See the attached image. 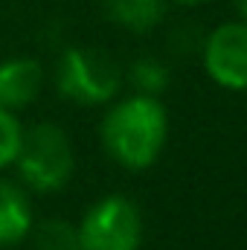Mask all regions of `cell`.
<instances>
[{
	"label": "cell",
	"instance_id": "cell-1",
	"mask_svg": "<svg viewBox=\"0 0 247 250\" xmlns=\"http://www.w3.org/2000/svg\"><path fill=\"white\" fill-rule=\"evenodd\" d=\"M102 146L114 163L128 172H143L157 163L166 137L169 114L160 96L134 93L123 102H114L99 128Z\"/></svg>",
	"mask_w": 247,
	"mask_h": 250
},
{
	"label": "cell",
	"instance_id": "cell-2",
	"mask_svg": "<svg viewBox=\"0 0 247 250\" xmlns=\"http://www.w3.org/2000/svg\"><path fill=\"white\" fill-rule=\"evenodd\" d=\"M12 166L18 169V178L26 189L50 195L73 181L76 151L62 125L38 123L29 131H23V140Z\"/></svg>",
	"mask_w": 247,
	"mask_h": 250
},
{
	"label": "cell",
	"instance_id": "cell-3",
	"mask_svg": "<svg viewBox=\"0 0 247 250\" xmlns=\"http://www.w3.org/2000/svg\"><path fill=\"white\" fill-rule=\"evenodd\" d=\"M56 87L64 99L82 108L108 105L120 96L123 67L105 50L96 47H70L64 50L56 70Z\"/></svg>",
	"mask_w": 247,
	"mask_h": 250
},
{
	"label": "cell",
	"instance_id": "cell-4",
	"mask_svg": "<svg viewBox=\"0 0 247 250\" xmlns=\"http://www.w3.org/2000/svg\"><path fill=\"white\" fill-rule=\"evenodd\" d=\"M143 215L125 195H105L79 221V250H140Z\"/></svg>",
	"mask_w": 247,
	"mask_h": 250
},
{
	"label": "cell",
	"instance_id": "cell-5",
	"mask_svg": "<svg viewBox=\"0 0 247 250\" xmlns=\"http://www.w3.org/2000/svg\"><path fill=\"white\" fill-rule=\"evenodd\" d=\"M201 64L206 76L224 90H247V23L227 21L204 35Z\"/></svg>",
	"mask_w": 247,
	"mask_h": 250
},
{
	"label": "cell",
	"instance_id": "cell-6",
	"mask_svg": "<svg viewBox=\"0 0 247 250\" xmlns=\"http://www.w3.org/2000/svg\"><path fill=\"white\" fill-rule=\"evenodd\" d=\"M44 87V67L35 59L18 56L0 64V105L12 114L26 111Z\"/></svg>",
	"mask_w": 247,
	"mask_h": 250
},
{
	"label": "cell",
	"instance_id": "cell-7",
	"mask_svg": "<svg viewBox=\"0 0 247 250\" xmlns=\"http://www.w3.org/2000/svg\"><path fill=\"white\" fill-rule=\"evenodd\" d=\"M32 230V204L18 184L0 178V248L23 242Z\"/></svg>",
	"mask_w": 247,
	"mask_h": 250
},
{
	"label": "cell",
	"instance_id": "cell-8",
	"mask_svg": "<svg viewBox=\"0 0 247 250\" xmlns=\"http://www.w3.org/2000/svg\"><path fill=\"white\" fill-rule=\"evenodd\" d=\"M111 23L123 26L134 35L157 29L166 18V0H99Z\"/></svg>",
	"mask_w": 247,
	"mask_h": 250
},
{
	"label": "cell",
	"instance_id": "cell-9",
	"mask_svg": "<svg viewBox=\"0 0 247 250\" xmlns=\"http://www.w3.org/2000/svg\"><path fill=\"white\" fill-rule=\"evenodd\" d=\"M128 82L134 87V93H145V96H160L169 90L172 84V73L160 59L143 56L128 67Z\"/></svg>",
	"mask_w": 247,
	"mask_h": 250
},
{
	"label": "cell",
	"instance_id": "cell-10",
	"mask_svg": "<svg viewBox=\"0 0 247 250\" xmlns=\"http://www.w3.org/2000/svg\"><path fill=\"white\" fill-rule=\"evenodd\" d=\"M29 233H32L35 250H79V227H73L62 215L44 218L38 227L32 224Z\"/></svg>",
	"mask_w": 247,
	"mask_h": 250
},
{
	"label": "cell",
	"instance_id": "cell-11",
	"mask_svg": "<svg viewBox=\"0 0 247 250\" xmlns=\"http://www.w3.org/2000/svg\"><path fill=\"white\" fill-rule=\"evenodd\" d=\"M21 140H23V125L18 120V114L6 111L0 105V169H6V166L15 163Z\"/></svg>",
	"mask_w": 247,
	"mask_h": 250
},
{
	"label": "cell",
	"instance_id": "cell-12",
	"mask_svg": "<svg viewBox=\"0 0 247 250\" xmlns=\"http://www.w3.org/2000/svg\"><path fill=\"white\" fill-rule=\"evenodd\" d=\"M236 6H239V15H242V21L247 23V0H236Z\"/></svg>",
	"mask_w": 247,
	"mask_h": 250
},
{
	"label": "cell",
	"instance_id": "cell-13",
	"mask_svg": "<svg viewBox=\"0 0 247 250\" xmlns=\"http://www.w3.org/2000/svg\"><path fill=\"white\" fill-rule=\"evenodd\" d=\"M172 3H181V6H201V3H206V0H172Z\"/></svg>",
	"mask_w": 247,
	"mask_h": 250
}]
</instances>
